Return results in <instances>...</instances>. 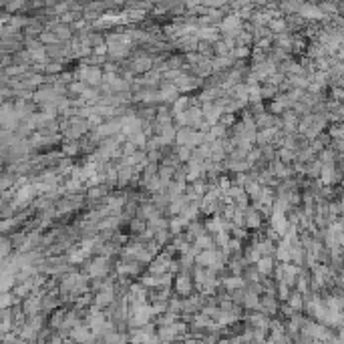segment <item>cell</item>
<instances>
[{
  "label": "cell",
  "instance_id": "2",
  "mask_svg": "<svg viewBox=\"0 0 344 344\" xmlns=\"http://www.w3.org/2000/svg\"><path fill=\"white\" fill-rule=\"evenodd\" d=\"M198 290H196V284H194V278L191 274H177L175 280H173V294L179 296V298H189L194 296Z\"/></svg>",
  "mask_w": 344,
  "mask_h": 344
},
{
  "label": "cell",
  "instance_id": "17",
  "mask_svg": "<svg viewBox=\"0 0 344 344\" xmlns=\"http://www.w3.org/2000/svg\"><path fill=\"white\" fill-rule=\"evenodd\" d=\"M179 320H181V318L175 316V314H171V312H165V314H159V316L153 318V322H155L157 328H161V326H171V324H175V322H179Z\"/></svg>",
  "mask_w": 344,
  "mask_h": 344
},
{
  "label": "cell",
  "instance_id": "9",
  "mask_svg": "<svg viewBox=\"0 0 344 344\" xmlns=\"http://www.w3.org/2000/svg\"><path fill=\"white\" fill-rule=\"evenodd\" d=\"M256 268H258V272H260L262 278H272V274L276 272V260H274V256L262 258V260L256 264Z\"/></svg>",
  "mask_w": 344,
  "mask_h": 344
},
{
  "label": "cell",
  "instance_id": "29",
  "mask_svg": "<svg viewBox=\"0 0 344 344\" xmlns=\"http://www.w3.org/2000/svg\"><path fill=\"white\" fill-rule=\"evenodd\" d=\"M145 344H149V342H145Z\"/></svg>",
  "mask_w": 344,
  "mask_h": 344
},
{
  "label": "cell",
  "instance_id": "11",
  "mask_svg": "<svg viewBox=\"0 0 344 344\" xmlns=\"http://www.w3.org/2000/svg\"><path fill=\"white\" fill-rule=\"evenodd\" d=\"M260 304H262V296L256 292H250L246 288V298H244V310L246 312H260Z\"/></svg>",
  "mask_w": 344,
  "mask_h": 344
},
{
  "label": "cell",
  "instance_id": "5",
  "mask_svg": "<svg viewBox=\"0 0 344 344\" xmlns=\"http://www.w3.org/2000/svg\"><path fill=\"white\" fill-rule=\"evenodd\" d=\"M22 312L26 318H32L36 314H43V302H41V296H28L26 300H22Z\"/></svg>",
  "mask_w": 344,
  "mask_h": 344
},
{
  "label": "cell",
  "instance_id": "3",
  "mask_svg": "<svg viewBox=\"0 0 344 344\" xmlns=\"http://www.w3.org/2000/svg\"><path fill=\"white\" fill-rule=\"evenodd\" d=\"M260 312L266 314L268 318H276L280 312V300L274 294H262V304H260Z\"/></svg>",
  "mask_w": 344,
  "mask_h": 344
},
{
  "label": "cell",
  "instance_id": "28",
  "mask_svg": "<svg viewBox=\"0 0 344 344\" xmlns=\"http://www.w3.org/2000/svg\"><path fill=\"white\" fill-rule=\"evenodd\" d=\"M288 304H290V308L296 312V310H300L302 308V296L296 292V294H292L290 296V300H288Z\"/></svg>",
  "mask_w": 344,
  "mask_h": 344
},
{
  "label": "cell",
  "instance_id": "10",
  "mask_svg": "<svg viewBox=\"0 0 344 344\" xmlns=\"http://www.w3.org/2000/svg\"><path fill=\"white\" fill-rule=\"evenodd\" d=\"M248 282L244 276H221V288L227 292H234V290H242L246 288Z\"/></svg>",
  "mask_w": 344,
  "mask_h": 344
},
{
  "label": "cell",
  "instance_id": "19",
  "mask_svg": "<svg viewBox=\"0 0 344 344\" xmlns=\"http://www.w3.org/2000/svg\"><path fill=\"white\" fill-rule=\"evenodd\" d=\"M274 38V47H278V49H290L292 47V36L288 34V32H282V34H274L272 36Z\"/></svg>",
  "mask_w": 344,
  "mask_h": 344
},
{
  "label": "cell",
  "instance_id": "25",
  "mask_svg": "<svg viewBox=\"0 0 344 344\" xmlns=\"http://www.w3.org/2000/svg\"><path fill=\"white\" fill-rule=\"evenodd\" d=\"M198 53L204 55V57H209V59L215 57V53H213V45H211V43H206V41H200V45H198Z\"/></svg>",
  "mask_w": 344,
  "mask_h": 344
},
{
  "label": "cell",
  "instance_id": "21",
  "mask_svg": "<svg viewBox=\"0 0 344 344\" xmlns=\"http://www.w3.org/2000/svg\"><path fill=\"white\" fill-rule=\"evenodd\" d=\"M175 147V155H177V159L181 161V163H189L191 161V155H194V149L191 147H177V145H173Z\"/></svg>",
  "mask_w": 344,
  "mask_h": 344
},
{
  "label": "cell",
  "instance_id": "12",
  "mask_svg": "<svg viewBox=\"0 0 344 344\" xmlns=\"http://www.w3.org/2000/svg\"><path fill=\"white\" fill-rule=\"evenodd\" d=\"M147 227L151 229L153 234L161 232V229H169V217H167L165 213H161V215H155L153 219H149V221H147Z\"/></svg>",
  "mask_w": 344,
  "mask_h": 344
},
{
  "label": "cell",
  "instance_id": "1",
  "mask_svg": "<svg viewBox=\"0 0 344 344\" xmlns=\"http://www.w3.org/2000/svg\"><path fill=\"white\" fill-rule=\"evenodd\" d=\"M171 262H173V256H169L167 252H161L159 256L153 258V262L147 266V272L145 274H151V276H165L169 274V268H171Z\"/></svg>",
  "mask_w": 344,
  "mask_h": 344
},
{
  "label": "cell",
  "instance_id": "16",
  "mask_svg": "<svg viewBox=\"0 0 344 344\" xmlns=\"http://www.w3.org/2000/svg\"><path fill=\"white\" fill-rule=\"evenodd\" d=\"M16 185V175L8 169H2V175H0V189L6 191V189H14Z\"/></svg>",
  "mask_w": 344,
  "mask_h": 344
},
{
  "label": "cell",
  "instance_id": "8",
  "mask_svg": "<svg viewBox=\"0 0 344 344\" xmlns=\"http://www.w3.org/2000/svg\"><path fill=\"white\" fill-rule=\"evenodd\" d=\"M61 153L63 157H69V159H83L81 155V141H63L61 143Z\"/></svg>",
  "mask_w": 344,
  "mask_h": 344
},
{
  "label": "cell",
  "instance_id": "22",
  "mask_svg": "<svg viewBox=\"0 0 344 344\" xmlns=\"http://www.w3.org/2000/svg\"><path fill=\"white\" fill-rule=\"evenodd\" d=\"M278 95H280V89H278V87L262 85V101H274Z\"/></svg>",
  "mask_w": 344,
  "mask_h": 344
},
{
  "label": "cell",
  "instance_id": "15",
  "mask_svg": "<svg viewBox=\"0 0 344 344\" xmlns=\"http://www.w3.org/2000/svg\"><path fill=\"white\" fill-rule=\"evenodd\" d=\"M187 234H191L196 240L198 238H202V236H206L207 234V229H206V223H204V219H196V221H189V225H187V229H185Z\"/></svg>",
  "mask_w": 344,
  "mask_h": 344
},
{
  "label": "cell",
  "instance_id": "23",
  "mask_svg": "<svg viewBox=\"0 0 344 344\" xmlns=\"http://www.w3.org/2000/svg\"><path fill=\"white\" fill-rule=\"evenodd\" d=\"M232 47H229L225 41H223V38H221V41L219 43H215L213 45V53H215V57H229V55H232Z\"/></svg>",
  "mask_w": 344,
  "mask_h": 344
},
{
  "label": "cell",
  "instance_id": "20",
  "mask_svg": "<svg viewBox=\"0 0 344 344\" xmlns=\"http://www.w3.org/2000/svg\"><path fill=\"white\" fill-rule=\"evenodd\" d=\"M196 246H198L202 252H204V250H217V248H215V240H213L211 234H206V236L198 238V240H196Z\"/></svg>",
  "mask_w": 344,
  "mask_h": 344
},
{
  "label": "cell",
  "instance_id": "14",
  "mask_svg": "<svg viewBox=\"0 0 344 344\" xmlns=\"http://www.w3.org/2000/svg\"><path fill=\"white\" fill-rule=\"evenodd\" d=\"M18 304H22V300L14 292H2V296H0V308L2 310L14 308V306H18Z\"/></svg>",
  "mask_w": 344,
  "mask_h": 344
},
{
  "label": "cell",
  "instance_id": "26",
  "mask_svg": "<svg viewBox=\"0 0 344 344\" xmlns=\"http://www.w3.org/2000/svg\"><path fill=\"white\" fill-rule=\"evenodd\" d=\"M246 161H248V163H250L252 167H254L256 163H260V161H262V149H260V147H254V149H252V151L248 153Z\"/></svg>",
  "mask_w": 344,
  "mask_h": 344
},
{
  "label": "cell",
  "instance_id": "27",
  "mask_svg": "<svg viewBox=\"0 0 344 344\" xmlns=\"http://www.w3.org/2000/svg\"><path fill=\"white\" fill-rule=\"evenodd\" d=\"M278 159H280L282 163H286V165H288V163L294 159V153H292L290 149H284V147H282V149L278 151Z\"/></svg>",
  "mask_w": 344,
  "mask_h": 344
},
{
  "label": "cell",
  "instance_id": "13",
  "mask_svg": "<svg viewBox=\"0 0 344 344\" xmlns=\"http://www.w3.org/2000/svg\"><path fill=\"white\" fill-rule=\"evenodd\" d=\"M187 225H189V221H187L183 215L169 217V232H171V236H173V238H175V236H179V234H183L185 229H187Z\"/></svg>",
  "mask_w": 344,
  "mask_h": 344
},
{
  "label": "cell",
  "instance_id": "4",
  "mask_svg": "<svg viewBox=\"0 0 344 344\" xmlns=\"http://www.w3.org/2000/svg\"><path fill=\"white\" fill-rule=\"evenodd\" d=\"M264 227V215L256 206H250L246 209V229L248 232H260Z\"/></svg>",
  "mask_w": 344,
  "mask_h": 344
},
{
  "label": "cell",
  "instance_id": "6",
  "mask_svg": "<svg viewBox=\"0 0 344 344\" xmlns=\"http://www.w3.org/2000/svg\"><path fill=\"white\" fill-rule=\"evenodd\" d=\"M240 28H244V20H242V16H240L238 12H229V14H225L223 22L219 24L221 34H225V32H234V30H240Z\"/></svg>",
  "mask_w": 344,
  "mask_h": 344
},
{
  "label": "cell",
  "instance_id": "24",
  "mask_svg": "<svg viewBox=\"0 0 344 344\" xmlns=\"http://www.w3.org/2000/svg\"><path fill=\"white\" fill-rule=\"evenodd\" d=\"M232 57L236 61H250L252 59V49L250 47H236L232 51Z\"/></svg>",
  "mask_w": 344,
  "mask_h": 344
},
{
  "label": "cell",
  "instance_id": "7",
  "mask_svg": "<svg viewBox=\"0 0 344 344\" xmlns=\"http://www.w3.org/2000/svg\"><path fill=\"white\" fill-rule=\"evenodd\" d=\"M198 38L200 41H206V43H211V45H215V43H219L221 41V30H219V26H206V28H198Z\"/></svg>",
  "mask_w": 344,
  "mask_h": 344
},
{
  "label": "cell",
  "instance_id": "18",
  "mask_svg": "<svg viewBox=\"0 0 344 344\" xmlns=\"http://www.w3.org/2000/svg\"><path fill=\"white\" fill-rule=\"evenodd\" d=\"M191 133H194V129L191 127H181V129H177V137H175V145L177 147H187V143H189V137H191Z\"/></svg>",
  "mask_w": 344,
  "mask_h": 344
}]
</instances>
